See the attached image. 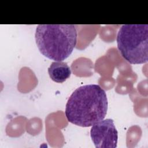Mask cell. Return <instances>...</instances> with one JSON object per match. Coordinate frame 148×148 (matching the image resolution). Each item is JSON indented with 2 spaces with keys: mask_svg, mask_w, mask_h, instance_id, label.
I'll return each mask as SVG.
<instances>
[{
  "mask_svg": "<svg viewBox=\"0 0 148 148\" xmlns=\"http://www.w3.org/2000/svg\"><path fill=\"white\" fill-rule=\"evenodd\" d=\"M90 136L95 147H117L118 132L112 119H103L93 124L90 130Z\"/></svg>",
  "mask_w": 148,
  "mask_h": 148,
  "instance_id": "4",
  "label": "cell"
},
{
  "mask_svg": "<svg viewBox=\"0 0 148 148\" xmlns=\"http://www.w3.org/2000/svg\"><path fill=\"white\" fill-rule=\"evenodd\" d=\"M77 33L73 24H39L35 38L40 52L47 58L62 61L72 53Z\"/></svg>",
  "mask_w": 148,
  "mask_h": 148,
  "instance_id": "2",
  "label": "cell"
},
{
  "mask_svg": "<svg viewBox=\"0 0 148 148\" xmlns=\"http://www.w3.org/2000/svg\"><path fill=\"white\" fill-rule=\"evenodd\" d=\"M117 48L123 58L132 64L148 60V25L124 24L116 38Z\"/></svg>",
  "mask_w": 148,
  "mask_h": 148,
  "instance_id": "3",
  "label": "cell"
},
{
  "mask_svg": "<svg viewBox=\"0 0 148 148\" xmlns=\"http://www.w3.org/2000/svg\"><path fill=\"white\" fill-rule=\"evenodd\" d=\"M48 73L53 81L61 83L69 78L71 75V70L66 62L54 61L51 64L48 68Z\"/></svg>",
  "mask_w": 148,
  "mask_h": 148,
  "instance_id": "5",
  "label": "cell"
},
{
  "mask_svg": "<svg viewBox=\"0 0 148 148\" xmlns=\"http://www.w3.org/2000/svg\"><path fill=\"white\" fill-rule=\"evenodd\" d=\"M108 105L106 94L99 85H84L77 88L68 98L65 114L72 124L88 127L104 119Z\"/></svg>",
  "mask_w": 148,
  "mask_h": 148,
  "instance_id": "1",
  "label": "cell"
}]
</instances>
